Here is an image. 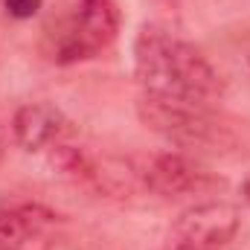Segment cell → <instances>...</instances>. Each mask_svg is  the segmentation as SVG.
Wrapping results in <instances>:
<instances>
[{
  "mask_svg": "<svg viewBox=\"0 0 250 250\" xmlns=\"http://www.w3.org/2000/svg\"><path fill=\"white\" fill-rule=\"evenodd\" d=\"M134 76L143 96L209 105L221 99L224 82L198 47L160 26H143L134 41Z\"/></svg>",
  "mask_w": 250,
  "mask_h": 250,
  "instance_id": "6da1fadb",
  "label": "cell"
},
{
  "mask_svg": "<svg viewBox=\"0 0 250 250\" xmlns=\"http://www.w3.org/2000/svg\"><path fill=\"white\" fill-rule=\"evenodd\" d=\"M140 120L148 131L160 134L166 143L189 148V151H221L233 143V134L227 125L209 111V105L201 102H181V99H157L143 96Z\"/></svg>",
  "mask_w": 250,
  "mask_h": 250,
  "instance_id": "7a4b0ae2",
  "label": "cell"
},
{
  "mask_svg": "<svg viewBox=\"0 0 250 250\" xmlns=\"http://www.w3.org/2000/svg\"><path fill=\"white\" fill-rule=\"evenodd\" d=\"M120 6L117 0H79L73 21L67 23L56 47V62L76 64L108 50L120 32Z\"/></svg>",
  "mask_w": 250,
  "mask_h": 250,
  "instance_id": "3957f363",
  "label": "cell"
},
{
  "mask_svg": "<svg viewBox=\"0 0 250 250\" xmlns=\"http://www.w3.org/2000/svg\"><path fill=\"white\" fill-rule=\"evenodd\" d=\"M242 227V215L227 201H207L187 209L169 230L166 250H221Z\"/></svg>",
  "mask_w": 250,
  "mask_h": 250,
  "instance_id": "277c9868",
  "label": "cell"
},
{
  "mask_svg": "<svg viewBox=\"0 0 250 250\" xmlns=\"http://www.w3.org/2000/svg\"><path fill=\"white\" fill-rule=\"evenodd\" d=\"M140 184L160 198H181L192 192H207L209 187H218L221 181L209 175L204 166H198L192 157L181 151H169V154H157L143 163Z\"/></svg>",
  "mask_w": 250,
  "mask_h": 250,
  "instance_id": "5b68a950",
  "label": "cell"
},
{
  "mask_svg": "<svg viewBox=\"0 0 250 250\" xmlns=\"http://www.w3.org/2000/svg\"><path fill=\"white\" fill-rule=\"evenodd\" d=\"M62 215L41 204H15L0 209V250H50Z\"/></svg>",
  "mask_w": 250,
  "mask_h": 250,
  "instance_id": "8992f818",
  "label": "cell"
},
{
  "mask_svg": "<svg viewBox=\"0 0 250 250\" xmlns=\"http://www.w3.org/2000/svg\"><path fill=\"white\" fill-rule=\"evenodd\" d=\"M67 117L50 102H29L21 105L12 117V134L15 143L23 151H44L50 146H59L67 134Z\"/></svg>",
  "mask_w": 250,
  "mask_h": 250,
  "instance_id": "52a82bcc",
  "label": "cell"
},
{
  "mask_svg": "<svg viewBox=\"0 0 250 250\" xmlns=\"http://www.w3.org/2000/svg\"><path fill=\"white\" fill-rule=\"evenodd\" d=\"M41 3L44 0H3V9L15 21H29V18H35L41 12Z\"/></svg>",
  "mask_w": 250,
  "mask_h": 250,
  "instance_id": "ba28073f",
  "label": "cell"
},
{
  "mask_svg": "<svg viewBox=\"0 0 250 250\" xmlns=\"http://www.w3.org/2000/svg\"><path fill=\"white\" fill-rule=\"evenodd\" d=\"M242 192H245V201L250 204V175H248V181H245V187H242Z\"/></svg>",
  "mask_w": 250,
  "mask_h": 250,
  "instance_id": "9c48e42d",
  "label": "cell"
}]
</instances>
